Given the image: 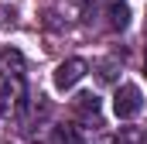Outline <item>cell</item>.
<instances>
[{
    "mask_svg": "<svg viewBox=\"0 0 147 144\" xmlns=\"http://www.w3.org/2000/svg\"><path fill=\"white\" fill-rule=\"evenodd\" d=\"M75 113L82 117V120H92V124H99V96H92V93H79L72 100Z\"/></svg>",
    "mask_w": 147,
    "mask_h": 144,
    "instance_id": "3",
    "label": "cell"
},
{
    "mask_svg": "<svg viewBox=\"0 0 147 144\" xmlns=\"http://www.w3.org/2000/svg\"><path fill=\"white\" fill-rule=\"evenodd\" d=\"M130 24V7L127 3H110V28L113 31H123Z\"/></svg>",
    "mask_w": 147,
    "mask_h": 144,
    "instance_id": "5",
    "label": "cell"
},
{
    "mask_svg": "<svg viewBox=\"0 0 147 144\" xmlns=\"http://www.w3.org/2000/svg\"><path fill=\"white\" fill-rule=\"evenodd\" d=\"M99 79H103V82H113V79H116V62H113V58L99 62Z\"/></svg>",
    "mask_w": 147,
    "mask_h": 144,
    "instance_id": "7",
    "label": "cell"
},
{
    "mask_svg": "<svg viewBox=\"0 0 147 144\" xmlns=\"http://www.w3.org/2000/svg\"><path fill=\"white\" fill-rule=\"evenodd\" d=\"M51 144H82L75 127H55L51 130Z\"/></svg>",
    "mask_w": 147,
    "mask_h": 144,
    "instance_id": "6",
    "label": "cell"
},
{
    "mask_svg": "<svg viewBox=\"0 0 147 144\" xmlns=\"http://www.w3.org/2000/svg\"><path fill=\"white\" fill-rule=\"evenodd\" d=\"M140 110H144V93H140V86L123 82V86L113 93V113H116L120 120H130V117H137Z\"/></svg>",
    "mask_w": 147,
    "mask_h": 144,
    "instance_id": "1",
    "label": "cell"
},
{
    "mask_svg": "<svg viewBox=\"0 0 147 144\" xmlns=\"http://www.w3.org/2000/svg\"><path fill=\"white\" fill-rule=\"evenodd\" d=\"M0 65L7 69V75L17 79V75L24 72V55H21L17 48H3V52H0Z\"/></svg>",
    "mask_w": 147,
    "mask_h": 144,
    "instance_id": "4",
    "label": "cell"
},
{
    "mask_svg": "<svg viewBox=\"0 0 147 144\" xmlns=\"http://www.w3.org/2000/svg\"><path fill=\"white\" fill-rule=\"evenodd\" d=\"M110 3H123V0H110Z\"/></svg>",
    "mask_w": 147,
    "mask_h": 144,
    "instance_id": "11",
    "label": "cell"
},
{
    "mask_svg": "<svg viewBox=\"0 0 147 144\" xmlns=\"http://www.w3.org/2000/svg\"><path fill=\"white\" fill-rule=\"evenodd\" d=\"M7 110H10V82L0 89V113H7Z\"/></svg>",
    "mask_w": 147,
    "mask_h": 144,
    "instance_id": "9",
    "label": "cell"
},
{
    "mask_svg": "<svg viewBox=\"0 0 147 144\" xmlns=\"http://www.w3.org/2000/svg\"><path fill=\"white\" fill-rule=\"evenodd\" d=\"M144 75H147V58H144Z\"/></svg>",
    "mask_w": 147,
    "mask_h": 144,
    "instance_id": "10",
    "label": "cell"
},
{
    "mask_svg": "<svg viewBox=\"0 0 147 144\" xmlns=\"http://www.w3.org/2000/svg\"><path fill=\"white\" fill-rule=\"evenodd\" d=\"M86 69H89V65H86L82 58H65V62L55 69V89H62V93H65V89H72L75 82L86 75Z\"/></svg>",
    "mask_w": 147,
    "mask_h": 144,
    "instance_id": "2",
    "label": "cell"
},
{
    "mask_svg": "<svg viewBox=\"0 0 147 144\" xmlns=\"http://www.w3.org/2000/svg\"><path fill=\"white\" fill-rule=\"evenodd\" d=\"M0 24H3V28H14V24H17V14H14L10 7H0Z\"/></svg>",
    "mask_w": 147,
    "mask_h": 144,
    "instance_id": "8",
    "label": "cell"
}]
</instances>
